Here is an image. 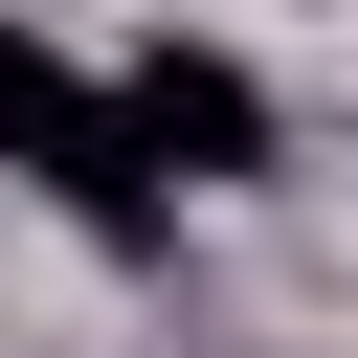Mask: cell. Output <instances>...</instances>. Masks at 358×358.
Masks as SVG:
<instances>
[{"instance_id": "1", "label": "cell", "mask_w": 358, "mask_h": 358, "mask_svg": "<svg viewBox=\"0 0 358 358\" xmlns=\"http://www.w3.org/2000/svg\"><path fill=\"white\" fill-rule=\"evenodd\" d=\"M0 179H45L90 246H157V157H134L112 67H67L45 22H0Z\"/></svg>"}, {"instance_id": "2", "label": "cell", "mask_w": 358, "mask_h": 358, "mask_svg": "<svg viewBox=\"0 0 358 358\" xmlns=\"http://www.w3.org/2000/svg\"><path fill=\"white\" fill-rule=\"evenodd\" d=\"M112 112H134L157 179H268V67H246V45H134Z\"/></svg>"}]
</instances>
